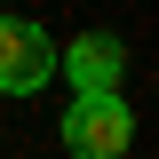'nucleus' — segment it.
<instances>
[{
  "label": "nucleus",
  "instance_id": "obj_1",
  "mask_svg": "<svg viewBox=\"0 0 159 159\" xmlns=\"http://www.w3.org/2000/svg\"><path fill=\"white\" fill-rule=\"evenodd\" d=\"M127 143H135V111L119 103V88H96L64 111V151L72 159H119Z\"/></svg>",
  "mask_w": 159,
  "mask_h": 159
},
{
  "label": "nucleus",
  "instance_id": "obj_2",
  "mask_svg": "<svg viewBox=\"0 0 159 159\" xmlns=\"http://www.w3.org/2000/svg\"><path fill=\"white\" fill-rule=\"evenodd\" d=\"M48 64H56V48H48L40 24L0 16V88H8V96H32L40 80H48Z\"/></svg>",
  "mask_w": 159,
  "mask_h": 159
},
{
  "label": "nucleus",
  "instance_id": "obj_3",
  "mask_svg": "<svg viewBox=\"0 0 159 159\" xmlns=\"http://www.w3.org/2000/svg\"><path fill=\"white\" fill-rule=\"evenodd\" d=\"M56 64L72 72V88H80V96H96V88H119V64H127V48H119L111 32H88V40H72Z\"/></svg>",
  "mask_w": 159,
  "mask_h": 159
}]
</instances>
